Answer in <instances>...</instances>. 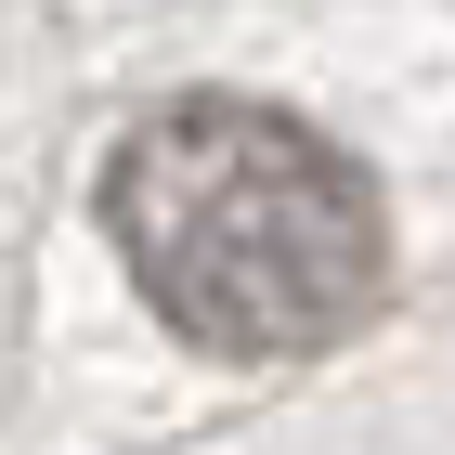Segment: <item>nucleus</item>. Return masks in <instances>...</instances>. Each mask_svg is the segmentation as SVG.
<instances>
[{"mask_svg": "<svg viewBox=\"0 0 455 455\" xmlns=\"http://www.w3.org/2000/svg\"><path fill=\"white\" fill-rule=\"evenodd\" d=\"M105 235L156 325L221 364H286L325 351L390 299V221L378 182L325 131L247 105V92H182L105 156Z\"/></svg>", "mask_w": 455, "mask_h": 455, "instance_id": "1", "label": "nucleus"}]
</instances>
